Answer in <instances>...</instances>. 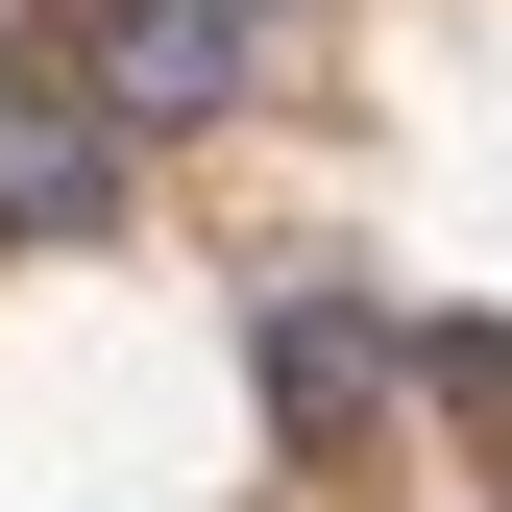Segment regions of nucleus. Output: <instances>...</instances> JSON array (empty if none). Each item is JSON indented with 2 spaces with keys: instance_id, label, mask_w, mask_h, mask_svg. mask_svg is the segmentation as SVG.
<instances>
[{
  "instance_id": "nucleus-2",
  "label": "nucleus",
  "mask_w": 512,
  "mask_h": 512,
  "mask_svg": "<svg viewBox=\"0 0 512 512\" xmlns=\"http://www.w3.org/2000/svg\"><path fill=\"white\" fill-rule=\"evenodd\" d=\"M98 196H122V122H98V98L25 49V74H0V244H74Z\"/></svg>"
},
{
  "instance_id": "nucleus-3",
  "label": "nucleus",
  "mask_w": 512,
  "mask_h": 512,
  "mask_svg": "<svg viewBox=\"0 0 512 512\" xmlns=\"http://www.w3.org/2000/svg\"><path fill=\"white\" fill-rule=\"evenodd\" d=\"M244 25H269V0H244Z\"/></svg>"
},
{
  "instance_id": "nucleus-1",
  "label": "nucleus",
  "mask_w": 512,
  "mask_h": 512,
  "mask_svg": "<svg viewBox=\"0 0 512 512\" xmlns=\"http://www.w3.org/2000/svg\"><path fill=\"white\" fill-rule=\"evenodd\" d=\"M244 49H269L244 0H74V25H49V74H74L122 147H171V122H220V98H244Z\"/></svg>"
}]
</instances>
